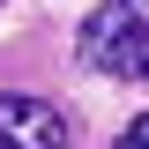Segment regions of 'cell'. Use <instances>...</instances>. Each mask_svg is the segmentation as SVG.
<instances>
[{
	"label": "cell",
	"mask_w": 149,
	"mask_h": 149,
	"mask_svg": "<svg viewBox=\"0 0 149 149\" xmlns=\"http://www.w3.org/2000/svg\"><path fill=\"white\" fill-rule=\"evenodd\" d=\"M149 60V0H104L90 22H82V67L97 74H142Z\"/></svg>",
	"instance_id": "6da1fadb"
},
{
	"label": "cell",
	"mask_w": 149,
	"mask_h": 149,
	"mask_svg": "<svg viewBox=\"0 0 149 149\" xmlns=\"http://www.w3.org/2000/svg\"><path fill=\"white\" fill-rule=\"evenodd\" d=\"M0 149H74V134L45 97L0 90Z\"/></svg>",
	"instance_id": "7a4b0ae2"
},
{
	"label": "cell",
	"mask_w": 149,
	"mask_h": 149,
	"mask_svg": "<svg viewBox=\"0 0 149 149\" xmlns=\"http://www.w3.org/2000/svg\"><path fill=\"white\" fill-rule=\"evenodd\" d=\"M119 149H149V112H142V119H134L127 134H119Z\"/></svg>",
	"instance_id": "3957f363"
},
{
	"label": "cell",
	"mask_w": 149,
	"mask_h": 149,
	"mask_svg": "<svg viewBox=\"0 0 149 149\" xmlns=\"http://www.w3.org/2000/svg\"><path fill=\"white\" fill-rule=\"evenodd\" d=\"M142 74H149V60H142Z\"/></svg>",
	"instance_id": "277c9868"
}]
</instances>
